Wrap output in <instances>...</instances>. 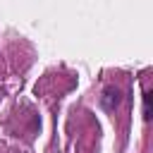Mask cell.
<instances>
[{
	"label": "cell",
	"instance_id": "cell-1",
	"mask_svg": "<svg viewBox=\"0 0 153 153\" xmlns=\"http://www.w3.org/2000/svg\"><path fill=\"white\" fill-rule=\"evenodd\" d=\"M120 100H122V96H120V88H115V86H108L103 91V96H100V105L105 110H110V112L120 105Z\"/></svg>",
	"mask_w": 153,
	"mask_h": 153
},
{
	"label": "cell",
	"instance_id": "cell-2",
	"mask_svg": "<svg viewBox=\"0 0 153 153\" xmlns=\"http://www.w3.org/2000/svg\"><path fill=\"white\" fill-rule=\"evenodd\" d=\"M151 96H153L151 91L143 93V120H146V122L151 120Z\"/></svg>",
	"mask_w": 153,
	"mask_h": 153
}]
</instances>
